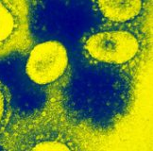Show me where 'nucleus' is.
<instances>
[{
  "instance_id": "obj_4",
  "label": "nucleus",
  "mask_w": 153,
  "mask_h": 151,
  "mask_svg": "<svg viewBox=\"0 0 153 151\" xmlns=\"http://www.w3.org/2000/svg\"><path fill=\"white\" fill-rule=\"evenodd\" d=\"M27 34L26 7L20 2L0 0V56L20 48Z\"/></svg>"
},
{
  "instance_id": "obj_2",
  "label": "nucleus",
  "mask_w": 153,
  "mask_h": 151,
  "mask_svg": "<svg viewBox=\"0 0 153 151\" xmlns=\"http://www.w3.org/2000/svg\"><path fill=\"white\" fill-rule=\"evenodd\" d=\"M82 53L94 64L131 67L144 53V37L131 27H110L90 33L82 41Z\"/></svg>"
},
{
  "instance_id": "obj_6",
  "label": "nucleus",
  "mask_w": 153,
  "mask_h": 151,
  "mask_svg": "<svg viewBox=\"0 0 153 151\" xmlns=\"http://www.w3.org/2000/svg\"><path fill=\"white\" fill-rule=\"evenodd\" d=\"M13 117V94L9 87L0 80V135L6 132Z\"/></svg>"
},
{
  "instance_id": "obj_1",
  "label": "nucleus",
  "mask_w": 153,
  "mask_h": 151,
  "mask_svg": "<svg viewBox=\"0 0 153 151\" xmlns=\"http://www.w3.org/2000/svg\"><path fill=\"white\" fill-rule=\"evenodd\" d=\"M4 144L15 150H73L76 139L55 112H44L19 120L11 127Z\"/></svg>"
},
{
  "instance_id": "obj_3",
  "label": "nucleus",
  "mask_w": 153,
  "mask_h": 151,
  "mask_svg": "<svg viewBox=\"0 0 153 151\" xmlns=\"http://www.w3.org/2000/svg\"><path fill=\"white\" fill-rule=\"evenodd\" d=\"M69 68L68 50L58 40L43 41L34 44L25 62V74L28 80L45 89L60 86L66 78Z\"/></svg>"
},
{
  "instance_id": "obj_5",
  "label": "nucleus",
  "mask_w": 153,
  "mask_h": 151,
  "mask_svg": "<svg viewBox=\"0 0 153 151\" xmlns=\"http://www.w3.org/2000/svg\"><path fill=\"white\" fill-rule=\"evenodd\" d=\"M93 8L111 27H131L143 18L146 6L139 0H101Z\"/></svg>"
}]
</instances>
